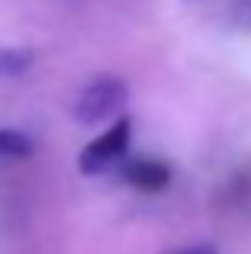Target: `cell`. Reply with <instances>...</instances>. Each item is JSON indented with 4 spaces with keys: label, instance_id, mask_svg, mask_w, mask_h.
Listing matches in <instances>:
<instances>
[{
    "label": "cell",
    "instance_id": "1",
    "mask_svg": "<svg viewBox=\"0 0 251 254\" xmlns=\"http://www.w3.org/2000/svg\"><path fill=\"white\" fill-rule=\"evenodd\" d=\"M126 103H129V84L120 74H97L77 90L74 103H71V116L77 126H103L123 116Z\"/></svg>",
    "mask_w": 251,
    "mask_h": 254
},
{
    "label": "cell",
    "instance_id": "2",
    "mask_svg": "<svg viewBox=\"0 0 251 254\" xmlns=\"http://www.w3.org/2000/svg\"><path fill=\"white\" fill-rule=\"evenodd\" d=\"M129 142H132V119L120 116L107 126L97 138H90L87 145L77 155V171L84 177H97V174H107L129 158Z\"/></svg>",
    "mask_w": 251,
    "mask_h": 254
},
{
    "label": "cell",
    "instance_id": "3",
    "mask_svg": "<svg viewBox=\"0 0 251 254\" xmlns=\"http://www.w3.org/2000/svg\"><path fill=\"white\" fill-rule=\"evenodd\" d=\"M120 174L132 190L142 193H161L171 187V168L158 158H126L120 164Z\"/></svg>",
    "mask_w": 251,
    "mask_h": 254
},
{
    "label": "cell",
    "instance_id": "4",
    "mask_svg": "<svg viewBox=\"0 0 251 254\" xmlns=\"http://www.w3.org/2000/svg\"><path fill=\"white\" fill-rule=\"evenodd\" d=\"M32 155V138L16 129H0V161H23Z\"/></svg>",
    "mask_w": 251,
    "mask_h": 254
},
{
    "label": "cell",
    "instance_id": "5",
    "mask_svg": "<svg viewBox=\"0 0 251 254\" xmlns=\"http://www.w3.org/2000/svg\"><path fill=\"white\" fill-rule=\"evenodd\" d=\"M32 68L29 49H0V77H19Z\"/></svg>",
    "mask_w": 251,
    "mask_h": 254
},
{
    "label": "cell",
    "instance_id": "6",
    "mask_svg": "<svg viewBox=\"0 0 251 254\" xmlns=\"http://www.w3.org/2000/svg\"><path fill=\"white\" fill-rule=\"evenodd\" d=\"M164 254H219L216 245H206V242H196V245H184V248H171Z\"/></svg>",
    "mask_w": 251,
    "mask_h": 254
},
{
    "label": "cell",
    "instance_id": "7",
    "mask_svg": "<svg viewBox=\"0 0 251 254\" xmlns=\"http://www.w3.org/2000/svg\"><path fill=\"white\" fill-rule=\"evenodd\" d=\"M232 16L239 26H248L251 29V0H235L232 3Z\"/></svg>",
    "mask_w": 251,
    "mask_h": 254
}]
</instances>
